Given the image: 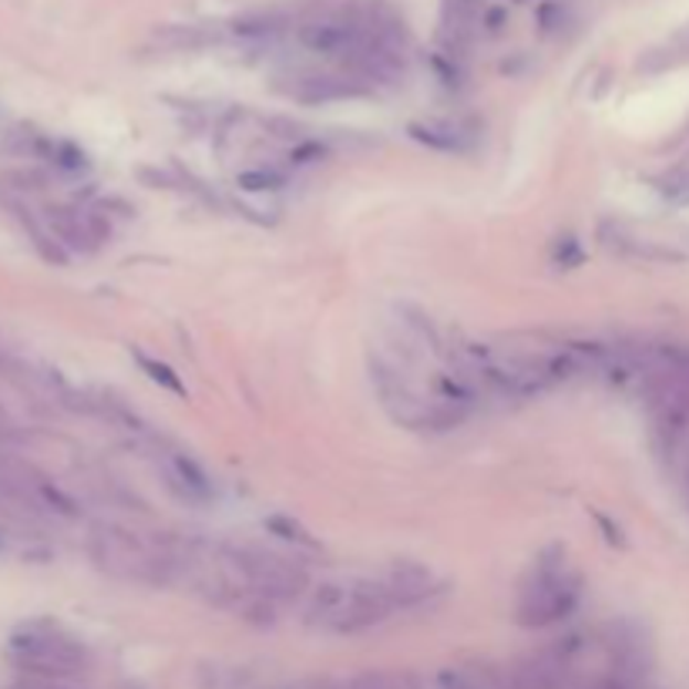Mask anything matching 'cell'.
<instances>
[{
    "instance_id": "1",
    "label": "cell",
    "mask_w": 689,
    "mask_h": 689,
    "mask_svg": "<svg viewBox=\"0 0 689 689\" xmlns=\"http://www.w3.org/2000/svg\"><path fill=\"white\" fill-rule=\"evenodd\" d=\"M88 552L95 565L121 582L138 585H172L179 582V542L141 534L121 524H95L88 534Z\"/></svg>"
},
{
    "instance_id": "2",
    "label": "cell",
    "mask_w": 689,
    "mask_h": 689,
    "mask_svg": "<svg viewBox=\"0 0 689 689\" xmlns=\"http://www.w3.org/2000/svg\"><path fill=\"white\" fill-rule=\"evenodd\" d=\"M384 579H327L306 592V623L337 636L373 629L394 612Z\"/></svg>"
},
{
    "instance_id": "3",
    "label": "cell",
    "mask_w": 689,
    "mask_h": 689,
    "mask_svg": "<svg viewBox=\"0 0 689 689\" xmlns=\"http://www.w3.org/2000/svg\"><path fill=\"white\" fill-rule=\"evenodd\" d=\"M582 598V579L562 562H542L521 585L518 595V623L542 629L569 619Z\"/></svg>"
},
{
    "instance_id": "4",
    "label": "cell",
    "mask_w": 689,
    "mask_h": 689,
    "mask_svg": "<svg viewBox=\"0 0 689 689\" xmlns=\"http://www.w3.org/2000/svg\"><path fill=\"white\" fill-rule=\"evenodd\" d=\"M8 653L18 666L44 676H78L88 669V649L54 626L18 629L8 643Z\"/></svg>"
},
{
    "instance_id": "5",
    "label": "cell",
    "mask_w": 689,
    "mask_h": 689,
    "mask_svg": "<svg viewBox=\"0 0 689 689\" xmlns=\"http://www.w3.org/2000/svg\"><path fill=\"white\" fill-rule=\"evenodd\" d=\"M233 552H236L240 569L253 582V589L266 595L269 602L283 605L310 592V575H306L299 562L276 555L269 549H259V545H233Z\"/></svg>"
},
{
    "instance_id": "6",
    "label": "cell",
    "mask_w": 689,
    "mask_h": 689,
    "mask_svg": "<svg viewBox=\"0 0 689 689\" xmlns=\"http://www.w3.org/2000/svg\"><path fill=\"white\" fill-rule=\"evenodd\" d=\"M370 34V18L360 14H317L296 28L299 47L324 61H340L343 67L357 57Z\"/></svg>"
},
{
    "instance_id": "7",
    "label": "cell",
    "mask_w": 689,
    "mask_h": 689,
    "mask_svg": "<svg viewBox=\"0 0 689 689\" xmlns=\"http://www.w3.org/2000/svg\"><path fill=\"white\" fill-rule=\"evenodd\" d=\"M47 225L54 229L57 243L78 250V253H95L112 236L108 219L98 215L95 209H82V205H51Z\"/></svg>"
},
{
    "instance_id": "8",
    "label": "cell",
    "mask_w": 689,
    "mask_h": 689,
    "mask_svg": "<svg viewBox=\"0 0 689 689\" xmlns=\"http://www.w3.org/2000/svg\"><path fill=\"white\" fill-rule=\"evenodd\" d=\"M579 649V639H565L562 646L528 656L508 672V689H562L569 679L572 653Z\"/></svg>"
},
{
    "instance_id": "9",
    "label": "cell",
    "mask_w": 689,
    "mask_h": 689,
    "mask_svg": "<svg viewBox=\"0 0 689 689\" xmlns=\"http://www.w3.org/2000/svg\"><path fill=\"white\" fill-rule=\"evenodd\" d=\"M159 471L169 485V491L176 498H182L186 505H209L215 501V485L205 475V468L195 462V457L182 454V451H162L159 454Z\"/></svg>"
},
{
    "instance_id": "10",
    "label": "cell",
    "mask_w": 689,
    "mask_h": 689,
    "mask_svg": "<svg viewBox=\"0 0 689 689\" xmlns=\"http://www.w3.org/2000/svg\"><path fill=\"white\" fill-rule=\"evenodd\" d=\"M363 88V82H357L353 74H333V71H306L296 74L289 82L286 95L306 102V105H324V102H337V98H350Z\"/></svg>"
},
{
    "instance_id": "11",
    "label": "cell",
    "mask_w": 689,
    "mask_h": 689,
    "mask_svg": "<svg viewBox=\"0 0 689 689\" xmlns=\"http://www.w3.org/2000/svg\"><path fill=\"white\" fill-rule=\"evenodd\" d=\"M384 585L394 598L398 608H414L421 602H427L434 592H437V582L427 569L414 565V562H404V565H394L388 575H384Z\"/></svg>"
},
{
    "instance_id": "12",
    "label": "cell",
    "mask_w": 689,
    "mask_h": 689,
    "mask_svg": "<svg viewBox=\"0 0 689 689\" xmlns=\"http://www.w3.org/2000/svg\"><path fill=\"white\" fill-rule=\"evenodd\" d=\"M478 4L481 0H444L441 11V34L451 47V57L468 47L475 28H478Z\"/></svg>"
},
{
    "instance_id": "13",
    "label": "cell",
    "mask_w": 689,
    "mask_h": 689,
    "mask_svg": "<svg viewBox=\"0 0 689 689\" xmlns=\"http://www.w3.org/2000/svg\"><path fill=\"white\" fill-rule=\"evenodd\" d=\"M411 138H417L421 145L434 148V151H451V156H465L471 151V131H465L454 121H414L411 125Z\"/></svg>"
},
{
    "instance_id": "14",
    "label": "cell",
    "mask_w": 689,
    "mask_h": 689,
    "mask_svg": "<svg viewBox=\"0 0 689 689\" xmlns=\"http://www.w3.org/2000/svg\"><path fill=\"white\" fill-rule=\"evenodd\" d=\"M135 360H138V367L148 373V380H156L159 388H166V391L186 398V384H182L179 373H176L169 363H162V360H156V357H148V353H141V350H135Z\"/></svg>"
},
{
    "instance_id": "15",
    "label": "cell",
    "mask_w": 689,
    "mask_h": 689,
    "mask_svg": "<svg viewBox=\"0 0 689 689\" xmlns=\"http://www.w3.org/2000/svg\"><path fill=\"white\" fill-rule=\"evenodd\" d=\"M266 528H269L273 534H279V539L293 542V545H303V549H317V539H314V534L306 531L299 521L286 518V515H273V518H266Z\"/></svg>"
},
{
    "instance_id": "16",
    "label": "cell",
    "mask_w": 689,
    "mask_h": 689,
    "mask_svg": "<svg viewBox=\"0 0 689 689\" xmlns=\"http://www.w3.org/2000/svg\"><path fill=\"white\" fill-rule=\"evenodd\" d=\"M236 182H240L243 189H250V192H273V189L283 186V176H276L273 169H250V172H243Z\"/></svg>"
},
{
    "instance_id": "17",
    "label": "cell",
    "mask_w": 689,
    "mask_h": 689,
    "mask_svg": "<svg viewBox=\"0 0 689 689\" xmlns=\"http://www.w3.org/2000/svg\"><path fill=\"white\" fill-rule=\"evenodd\" d=\"M0 434H11V421H8L4 407H0Z\"/></svg>"
}]
</instances>
